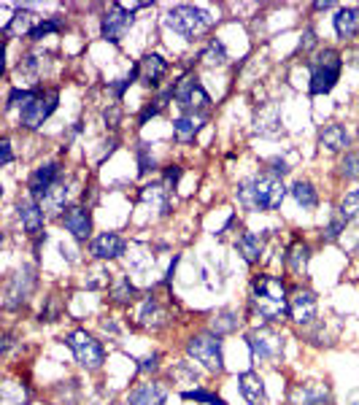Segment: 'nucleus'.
Wrapping results in <instances>:
<instances>
[{
    "mask_svg": "<svg viewBox=\"0 0 359 405\" xmlns=\"http://www.w3.org/2000/svg\"><path fill=\"white\" fill-rule=\"evenodd\" d=\"M286 192L289 189L283 187L281 178L262 171L252 178H243L235 189V198L246 211H279L286 200Z\"/></svg>",
    "mask_w": 359,
    "mask_h": 405,
    "instance_id": "1",
    "label": "nucleus"
},
{
    "mask_svg": "<svg viewBox=\"0 0 359 405\" xmlns=\"http://www.w3.org/2000/svg\"><path fill=\"white\" fill-rule=\"evenodd\" d=\"M252 308L259 319L268 322H279L281 316H289V298H286V286L276 276H254L252 281Z\"/></svg>",
    "mask_w": 359,
    "mask_h": 405,
    "instance_id": "2",
    "label": "nucleus"
},
{
    "mask_svg": "<svg viewBox=\"0 0 359 405\" xmlns=\"http://www.w3.org/2000/svg\"><path fill=\"white\" fill-rule=\"evenodd\" d=\"M308 71H310V87L308 92L316 98V95H327L333 92L335 84L340 81V71H343V57L335 49H322L310 62H308Z\"/></svg>",
    "mask_w": 359,
    "mask_h": 405,
    "instance_id": "3",
    "label": "nucleus"
},
{
    "mask_svg": "<svg viewBox=\"0 0 359 405\" xmlns=\"http://www.w3.org/2000/svg\"><path fill=\"white\" fill-rule=\"evenodd\" d=\"M165 25L170 27L176 35L192 41V38H198L200 33H205V30L211 27V17L205 14L203 8H198V6L179 3V6H173V8L165 14Z\"/></svg>",
    "mask_w": 359,
    "mask_h": 405,
    "instance_id": "4",
    "label": "nucleus"
},
{
    "mask_svg": "<svg viewBox=\"0 0 359 405\" xmlns=\"http://www.w3.org/2000/svg\"><path fill=\"white\" fill-rule=\"evenodd\" d=\"M186 356L200 362L208 373H222L225 370V354H222V335L216 332H200L186 341Z\"/></svg>",
    "mask_w": 359,
    "mask_h": 405,
    "instance_id": "5",
    "label": "nucleus"
},
{
    "mask_svg": "<svg viewBox=\"0 0 359 405\" xmlns=\"http://www.w3.org/2000/svg\"><path fill=\"white\" fill-rule=\"evenodd\" d=\"M65 346L73 352L76 356V362L84 368V370H100L103 362H105V349H103V343L95 338V335H89L87 329H73V332H68L65 335Z\"/></svg>",
    "mask_w": 359,
    "mask_h": 405,
    "instance_id": "6",
    "label": "nucleus"
},
{
    "mask_svg": "<svg viewBox=\"0 0 359 405\" xmlns=\"http://www.w3.org/2000/svg\"><path fill=\"white\" fill-rule=\"evenodd\" d=\"M246 343H249V352L254 362H273L279 359L283 352V341L279 332H273L270 327H259L252 329L246 335Z\"/></svg>",
    "mask_w": 359,
    "mask_h": 405,
    "instance_id": "7",
    "label": "nucleus"
},
{
    "mask_svg": "<svg viewBox=\"0 0 359 405\" xmlns=\"http://www.w3.org/2000/svg\"><path fill=\"white\" fill-rule=\"evenodd\" d=\"M173 98H176V103H179L186 114H200L203 108L211 105V95L205 92V87L200 84L198 76L181 78L179 84L173 87Z\"/></svg>",
    "mask_w": 359,
    "mask_h": 405,
    "instance_id": "8",
    "label": "nucleus"
},
{
    "mask_svg": "<svg viewBox=\"0 0 359 405\" xmlns=\"http://www.w3.org/2000/svg\"><path fill=\"white\" fill-rule=\"evenodd\" d=\"M57 103H60V92H57V89L38 92V98L33 103H27L25 108L19 111V122H22V127H27V130H38V127L44 125L51 114H54Z\"/></svg>",
    "mask_w": 359,
    "mask_h": 405,
    "instance_id": "9",
    "label": "nucleus"
},
{
    "mask_svg": "<svg viewBox=\"0 0 359 405\" xmlns=\"http://www.w3.org/2000/svg\"><path fill=\"white\" fill-rule=\"evenodd\" d=\"M38 284V276H35V268L33 265H22L14 276H8V284H6V308H19L30 300L33 289Z\"/></svg>",
    "mask_w": 359,
    "mask_h": 405,
    "instance_id": "10",
    "label": "nucleus"
},
{
    "mask_svg": "<svg viewBox=\"0 0 359 405\" xmlns=\"http://www.w3.org/2000/svg\"><path fill=\"white\" fill-rule=\"evenodd\" d=\"M132 25H135V14L128 11L122 3H114L111 11L100 19V35L108 44H119Z\"/></svg>",
    "mask_w": 359,
    "mask_h": 405,
    "instance_id": "11",
    "label": "nucleus"
},
{
    "mask_svg": "<svg viewBox=\"0 0 359 405\" xmlns=\"http://www.w3.org/2000/svg\"><path fill=\"white\" fill-rule=\"evenodd\" d=\"M60 178H62V165H60V162H46V165H41V168H35V171L30 173V178H27L30 198L44 200L51 192V187L60 184Z\"/></svg>",
    "mask_w": 359,
    "mask_h": 405,
    "instance_id": "12",
    "label": "nucleus"
},
{
    "mask_svg": "<svg viewBox=\"0 0 359 405\" xmlns=\"http://www.w3.org/2000/svg\"><path fill=\"white\" fill-rule=\"evenodd\" d=\"M292 405H333V389L322 381H308V384H297L289 395Z\"/></svg>",
    "mask_w": 359,
    "mask_h": 405,
    "instance_id": "13",
    "label": "nucleus"
},
{
    "mask_svg": "<svg viewBox=\"0 0 359 405\" xmlns=\"http://www.w3.org/2000/svg\"><path fill=\"white\" fill-rule=\"evenodd\" d=\"M316 311H319V303L310 289H297L289 298V319L297 325H310L316 319Z\"/></svg>",
    "mask_w": 359,
    "mask_h": 405,
    "instance_id": "14",
    "label": "nucleus"
},
{
    "mask_svg": "<svg viewBox=\"0 0 359 405\" xmlns=\"http://www.w3.org/2000/svg\"><path fill=\"white\" fill-rule=\"evenodd\" d=\"M17 216H19L27 235H41V230H44V205L35 198L27 195V198L17 203Z\"/></svg>",
    "mask_w": 359,
    "mask_h": 405,
    "instance_id": "15",
    "label": "nucleus"
},
{
    "mask_svg": "<svg viewBox=\"0 0 359 405\" xmlns=\"http://www.w3.org/2000/svg\"><path fill=\"white\" fill-rule=\"evenodd\" d=\"M125 249H128V243L119 232H100L92 238V246H89L95 259H116L125 254Z\"/></svg>",
    "mask_w": 359,
    "mask_h": 405,
    "instance_id": "16",
    "label": "nucleus"
},
{
    "mask_svg": "<svg viewBox=\"0 0 359 405\" xmlns=\"http://www.w3.org/2000/svg\"><path fill=\"white\" fill-rule=\"evenodd\" d=\"M60 219H62V227L68 230L76 241H87V238L92 235V216H89V211H87L84 205L68 208Z\"/></svg>",
    "mask_w": 359,
    "mask_h": 405,
    "instance_id": "17",
    "label": "nucleus"
},
{
    "mask_svg": "<svg viewBox=\"0 0 359 405\" xmlns=\"http://www.w3.org/2000/svg\"><path fill=\"white\" fill-rule=\"evenodd\" d=\"M165 400H168V389L159 381L138 384L128 395V405H165Z\"/></svg>",
    "mask_w": 359,
    "mask_h": 405,
    "instance_id": "18",
    "label": "nucleus"
},
{
    "mask_svg": "<svg viewBox=\"0 0 359 405\" xmlns=\"http://www.w3.org/2000/svg\"><path fill=\"white\" fill-rule=\"evenodd\" d=\"M319 146L327 152H346L351 146V135L343 125H324L319 130Z\"/></svg>",
    "mask_w": 359,
    "mask_h": 405,
    "instance_id": "19",
    "label": "nucleus"
},
{
    "mask_svg": "<svg viewBox=\"0 0 359 405\" xmlns=\"http://www.w3.org/2000/svg\"><path fill=\"white\" fill-rule=\"evenodd\" d=\"M238 389L240 395L249 400V405H265L268 403V395H265V381L259 379V373L254 370H246L238 376Z\"/></svg>",
    "mask_w": 359,
    "mask_h": 405,
    "instance_id": "20",
    "label": "nucleus"
},
{
    "mask_svg": "<svg viewBox=\"0 0 359 405\" xmlns=\"http://www.w3.org/2000/svg\"><path fill=\"white\" fill-rule=\"evenodd\" d=\"M335 33L340 41H351L359 35V6H349V8H340L333 17Z\"/></svg>",
    "mask_w": 359,
    "mask_h": 405,
    "instance_id": "21",
    "label": "nucleus"
},
{
    "mask_svg": "<svg viewBox=\"0 0 359 405\" xmlns=\"http://www.w3.org/2000/svg\"><path fill=\"white\" fill-rule=\"evenodd\" d=\"M168 74V60L162 57V54H146L143 60H141V78H143V84L146 87H157L162 78Z\"/></svg>",
    "mask_w": 359,
    "mask_h": 405,
    "instance_id": "22",
    "label": "nucleus"
},
{
    "mask_svg": "<svg viewBox=\"0 0 359 405\" xmlns=\"http://www.w3.org/2000/svg\"><path fill=\"white\" fill-rule=\"evenodd\" d=\"M203 130V117L200 114H181L179 119L173 122V138L179 144H189L195 141V135Z\"/></svg>",
    "mask_w": 359,
    "mask_h": 405,
    "instance_id": "23",
    "label": "nucleus"
},
{
    "mask_svg": "<svg viewBox=\"0 0 359 405\" xmlns=\"http://www.w3.org/2000/svg\"><path fill=\"white\" fill-rule=\"evenodd\" d=\"M138 322H141V327H146V329H159L168 322V316H165L162 305L157 303V298H146V300H143L141 311H138Z\"/></svg>",
    "mask_w": 359,
    "mask_h": 405,
    "instance_id": "24",
    "label": "nucleus"
},
{
    "mask_svg": "<svg viewBox=\"0 0 359 405\" xmlns=\"http://www.w3.org/2000/svg\"><path fill=\"white\" fill-rule=\"evenodd\" d=\"M235 249L240 252V257H243L249 265H254V262H259V257H262L265 241H262V235H256V232H243V235L238 238Z\"/></svg>",
    "mask_w": 359,
    "mask_h": 405,
    "instance_id": "25",
    "label": "nucleus"
},
{
    "mask_svg": "<svg viewBox=\"0 0 359 405\" xmlns=\"http://www.w3.org/2000/svg\"><path fill=\"white\" fill-rule=\"evenodd\" d=\"M289 195H292V200L297 203L303 211H313L319 205V192H316V187L310 181H295L289 187Z\"/></svg>",
    "mask_w": 359,
    "mask_h": 405,
    "instance_id": "26",
    "label": "nucleus"
},
{
    "mask_svg": "<svg viewBox=\"0 0 359 405\" xmlns=\"http://www.w3.org/2000/svg\"><path fill=\"white\" fill-rule=\"evenodd\" d=\"M308 262H310V246L303 243V241L292 243V249H289V254H286V265H289V270H292L295 276H306Z\"/></svg>",
    "mask_w": 359,
    "mask_h": 405,
    "instance_id": "27",
    "label": "nucleus"
},
{
    "mask_svg": "<svg viewBox=\"0 0 359 405\" xmlns=\"http://www.w3.org/2000/svg\"><path fill=\"white\" fill-rule=\"evenodd\" d=\"M200 62H203L205 68H222V65L227 62V49H225V44H222L219 38H211L203 49H200Z\"/></svg>",
    "mask_w": 359,
    "mask_h": 405,
    "instance_id": "28",
    "label": "nucleus"
},
{
    "mask_svg": "<svg viewBox=\"0 0 359 405\" xmlns=\"http://www.w3.org/2000/svg\"><path fill=\"white\" fill-rule=\"evenodd\" d=\"M338 216L346 222V225H359V189H351L340 198L338 205Z\"/></svg>",
    "mask_w": 359,
    "mask_h": 405,
    "instance_id": "29",
    "label": "nucleus"
},
{
    "mask_svg": "<svg viewBox=\"0 0 359 405\" xmlns=\"http://www.w3.org/2000/svg\"><path fill=\"white\" fill-rule=\"evenodd\" d=\"M281 125V117H279V108L270 103V105H265L259 114H256V132H262V135H270V132H276Z\"/></svg>",
    "mask_w": 359,
    "mask_h": 405,
    "instance_id": "30",
    "label": "nucleus"
},
{
    "mask_svg": "<svg viewBox=\"0 0 359 405\" xmlns=\"http://www.w3.org/2000/svg\"><path fill=\"white\" fill-rule=\"evenodd\" d=\"M71 198V187L68 184H54L51 187V192L44 198V208H49L51 214H60V211H65V203Z\"/></svg>",
    "mask_w": 359,
    "mask_h": 405,
    "instance_id": "31",
    "label": "nucleus"
},
{
    "mask_svg": "<svg viewBox=\"0 0 359 405\" xmlns=\"http://www.w3.org/2000/svg\"><path fill=\"white\" fill-rule=\"evenodd\" d=\"M33 19H35V17H33L27 8H19V11L11 17V22L3 27V33H6V35H22V33L30 35V33H33V27H35L33 25Z\"/></svg>",
    "mask_w": 359,
    "mask_h": 405,
    "instance_id": "32",
    "label": "nucleus"
},
{
    "mask_svg": "<svg viewBox=\"0 0 359 405\" xmlns=\"http://www.w3.org/2000/svg\"><path fill=\"white\" fill-rule=\"evenodd\" d=\"M111 298H114V303L119 305H130L135 298H138V289L130 284L128 276H119L116 284H114V289H111Z\"/></svg>",
    "mask_w": 359,
    "mask_h": 405,
    "instance_id": "33",
    "label": "nucleus"
},
{
    "mask_svg": "<svg viewBox=\"0 0 359 405\" xmlns=\"http://www.w3.org/2000/svg\"><path fill=\"white\" fill-rule=\"evenodd\" d=\"M65 27V19L62 17H49V19H44V22H38V25L33 27V33L27 35L30 41H41V38H46L51 33H60Z\"/></svg>",
    "mask_w": 359,
    "mask_h": 405,
    "instance_id": "34",
    "label": "nucleus"
},
{
    "mask_svg": "<svg viewBox=\"0 0 359 405\" xmlns=\"http://www.w3.org/2000/svg\"><path fill=\"white\" fill-rule=\"evenodd\" d=\"M235 329H238V313L235 311L216 313V319L211 325V332H216V335H227V332H235Z\"/></svg>",
    "mask_w": 359,
    "mask_h": 405,
    "instance_id": "35",
    "label": "nucleus"
},
{
    "mask_svg": "<svg viewBox=\"0 0 359 405\" xmlns=\"http://www.w3.org/2000/svg\"><path fill=\"white\" fill-rule=\"evenodd\" d=\"M338 173L346 181H357L359 178V152H346V157L338 165Z\"/></svg>",
    "mask_w": 359,
    "mask_h": 405,
    "instance_id": "36",
    "label": "nucleus"
},
{
    "mask_svg": "<svg viewBox=\"0 0 359 405\" xmlns=\"http://www.w3.org/2000/svg\"><path fill=\"white\" fill-rule=\"evenodd\" d=\"M38 98V89H19V87H14L11 92H8V98H6V108L11 111L14 105H19V108H25L27 103H33Z\"/></svg>",
    "mask_w": 359,
    "mask_h": 405,
    "instance_id": "37",
    "label": "nucleus"
},
{
    "mask_svg": "<svg viewBox=\"0 0 359 405\" xmlns=\"http://www.w3.org/2000/svg\"><path fill=\"white\" fill-rule=\"evenodd\" d=\"M181 397H184V400L203 403V405H227L219 395H213V392H208V389H186V392H181Z\"/></svg>",
    "mask_w": 359,
    "mask_h": 405,
    "instance_id": "38",
    "label": "nucleus"
},
{
    "mask_svg": "<svg viewBox=\"0 0 359 405\" xmlns=\"http://www.w3.org/2000/svg\"><path fill=\"white\" fill-rule=\"evenodd\" d=\"M135 157H138V171H141V173H149V171L157 168V160H154L152 146H149V144H138Z\"/></svg>",
    "mask_w": 359,
    "mask_h": 405,
    "instance_id": "39",
    "label": "nucleus"
},
{
    "mask_svg": "<svg viewBox=\"0 0 359 405\" xmlns=\"http://www.w3.org/2000/svg\"><path fill=\"white\" fill-rule=\"evenodd\" d=\"M343 230H346V222H343L340 216H333V219H330V225L324 227V232H322V235H324V241H338Z\"/></svg>",
    "mask_w": 359,
    "mask_h": 405,
    "instance_id": "40",
    "label": "nucleus"
},
{
    "mask_svg": "<svg viewBox=\"0 0 359 405\" xmlns=\"http://www.w3.org/2000/svg\"><path fill=\"white\" fill-rule=\"evenodd\" d=\"M162 178H165V189H168V192H173V189H176V184H179V178H181V168L179 165H170V168L162 173Z\"/></svg>",
    "mask_w": 359,
    "mask_h": 405,
    "instance_id": "41",
    "label": "nucleus"
},
{
    "mask_svg": "<svg viewBox=\"0 0 359 405\" xmlns=\"http://www.w3.org/2000/svg\"><path fill=\"white\" fill-rule=\"evenodd\" d=\"M159 359H162V356L157 354V352L149 356H143V359L138 362V373H154V370L159 368Z\"/></svg>",
    "mask_w": 359,
    "mask_h": 405,
    "instance_id": "42",
    "label": "nucleus"
},
{
    "mask_svg": "<svg viewBox=\"0 0 359 405\" xmlns=\"http://www.w3.org/2000/svg\"><path fill=\"white\" fill-rule=\"evenodd\" d=\"M57 313H60L57 298H49V300H46V308L41 311V322H54V319H57Z\"/></svg>",
    "mask_w": 359,
    "mask_h": 405,
    "instance_id": "43",
    "label": "nucleus"
},
{
    "mask_svg": "<svg viewBox=\"0 0 359 405\" xmlns=\"http://www.w3.org/2000/svg\"><path fill=\"white\" fill-rule=\"evenodd\" d=\"M268 165H270V168H265V171H268V173H273V176L283 178V176H286V173H289V168H286V162H283V160H279V157H273V160H270Z\"/></svg>",
    "mask_w": 359,
    "mask_h": 405,
    "instance_id": "44",
    "label": "nucleus"
},
{
    "mask_svg": "<svg viewBox=\"0 0 359 405\" xmlns=\"http://www.w3.org/2000/svg\"><path fill=\"white\" fill-rule=\"evenodd\" d=\"M159 111H162V105H159V103H154V105H146V108L141 111V117H138V127H143L146 122H149V119H152V117H157Z\"/></svg>",
    "mask_w": 359,
    "mask_h": 405,
    "instance_id": "45",
    "label": "nucleus"
},
{
    "mask_svg": "<svg viewBox=\"0 0 359 405\" xmlns=\"http://www.w3.org/2000/svg\"><path fill=\"white\" fill-rule=\"evenodd\" d=\"M310 46H316V30H313V27H306L303 41H300V51H308Z\"/></svg>",
    "mask_w": 359,
    "mask_h": 405,
    "instance_id": "46",
    "label": "nucleus"
},
{
    "mask_svg": "<svg viewBox=\"0 0 359 405\" xmlns=\"http://www.w3.org/2000/svg\"><path fill=\"white\" fill-rule=\"evenodd\" d=\"M0 149H3V165H11V162H14V152H11V141H8V138H3Z\"/></svg>",
    "mask_w": 359,
    "mask_h": 405,
    "instance_id": "47",
    "label": "nucleus"
},
{
    "mask_svg": "<svg viewBox=\"0 0 359 405\" xmlns=\"http://www.w3.org/2000/svg\"><path fill=\"white\" fill-rule=\"evenodd\" d=\"M343 62H349V65H354V68H359V51H351L349 57H343Z\"/></svg>",
    "mask_w": 359,
    "mask_h": 405,
    "instance_id": "48",
    "label": "nucleus"
},
{
    "mask_svg": "<svg viewBox=\"0 0 359 405\" xmlns=\"http://www.w3.org/2000/svg\"><path fill=\"white\" fill-rule=\"evenodd\" d=\"M313 8H316V11H327V8H333V0H324V3H313Z\"/></svg>",
    "mask_w": 359,
    "mask_h": 405,
    "instance_id": "49",
    "label": "nucleus"
}]
</instances>
